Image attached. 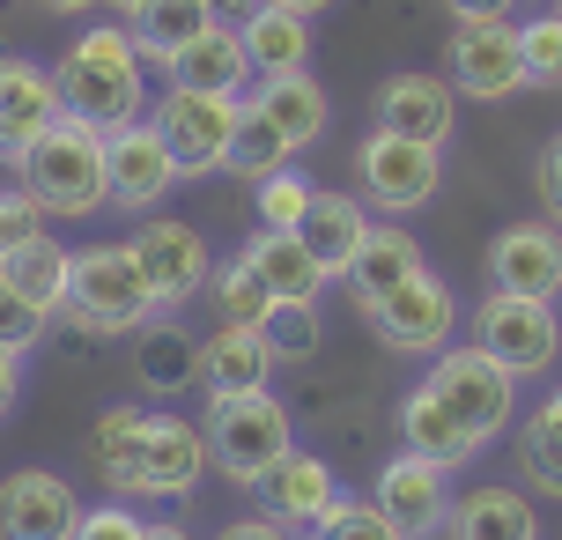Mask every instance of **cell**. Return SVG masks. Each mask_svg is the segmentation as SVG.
Listing matches in <instances>:
<instances>
[{
    "mask_svg": "<svg viewBox=\"0 0 562 540\" xmlns=\"http://www.w3.org/2000/svg\"><path fill=\"white\" fill-rule=\"evenodd\" d=\"M445 82L451 97H474V104H504L526 82V53H518V23H451L445 37Z\"/></svg>",
    "mask_w": 562,
    "mask_h": 540,
    "instance_id": "10",
    "label": "cell"
},
{
    "mask_svg": "<svg viewBox=\"0 0 562 540\" xmlns=\"http://www.w3.org/2000/svg\"><path fill=\"white\" fill-rule=\"evenodd\" d=\"M207 429L186 423V415H164L148 407V474H140V504H186L200 482H207Z\"/></svg>",
    "mask_w": 562,
    "mask_h": 540,
    "instance_id": "17",
    "label": "cell"
},
{
    "mask_svg": "<svg viewBox=\"0 0 562 540\" xmlns=\"http://www.w3.org/2000/svg\"><path fill=\"white\" fill-rule=\"evenodd\" d=\"M400 452L437 459V466H467L481 445H474V437H467L459 423H451V415H445V407H437L429 393H422V385H415V393L400 400Z\"/></svg>",
    "mask_w": 562,
    "mask_h": 540,
    "instance_id": "31",
    "label": "cell"
},
{
    "mask_svg": "<svg viewBox=\"0 0 562 540\" xmlns=\"http://www.w3.org/2000/svg\"><path fill=\"white\" fill-rule=\"evenodd\" d=\"M104 178H112V207L119 215H156V207L186 185L178 156H170L164 134H156V119H134V126L104 134Z\"/></svg>",
    "mask_w": 562,
    "mask_h": 540,
    "instance_id": "12",
    "label": "cell"
},
{
    "mask_svg": "<svg viewBox=\"0 0 562 540\" xmlns=\"http://www.w3.org/2000/svg\"><path fill=\"white\" fill-rule=\"evenodd\" d=\"M356 185H363V207H378L385 223L422 215L437 200V185H445V148L400 142V134H370L356 148Z\"/></svg>",
    "mask_w": 562,
    "mask_h": 540,
    "instance_id": "7",
    "label": "cell"
},
{
    "mask_svg": "<svg viewBox=\"0 0 562 540\" xmlns=\"http://www.w3.org/2000/svg\"><path fill=\"white\" fill-rule=\"evenodd\" d=\"M45 326H53V312H45V304H30L23 289L0 274V348H8V356H30V348L45 341Z\"/></svg>",
    "mask_w": 562,
    "mask_h": 540,
    "instance_id": "39",
    "label": "cell"
},
{
    "mask_svg": "<svg viewBox=\"0 0 562 540\" xmlns=\"http://www.w3.org/2000/svg\"><path fill=\"white\" fill-rule=\"evenodd\" d=\"M533 415H540V423H548V429H555V437H562V385H555V393H548V400H540Z\"/></svg>",
    "mask_w": 562,
    "mask_h": 540,
    "instance_id": "49",
    "label": "cell"
},
{
    "mask_svg": "<svg viewBox=\"0 0 562 540\" xmlns=\"http://www.w3.org/2000/svg\"><path fill=\"white\" fill-rule=\"evenodd\" d=\"M370 334L393 348V356H445L451 348V326H459V296H451L445 274L422 267L415 282H400L385 304H370Z\"/></svg>",
    "mask_w": 562,
    "mask_h": 540,
    "instance_id": "11",
    "label": "cell"
},
{
    "mask_svg": "<svg viewBox=\"0 0 562 540\" xmlns=\"http://www.w3.org/2000/svg\"><path fill=\"white\" fill-rule=\"evenodd\" d=\"M237 259H245L259 282H267V296H274V304H318V296L334 289V274L318 267V252H311L296 229H252V245H245Z\"/></svg>",
    "mask_w": 562,
    "mask_h": 540,
    "instance_id": "20",
    "label": "cell"
},
{
    "mask_svg": "<svg viewBox=\"0 0 562 540\" xmlns=\"http://www.w3.org/2000/svg\"><path fill=\"white\" fill-rule=\"evenodd\" d=\"M237 37H245V59H252V75H304L311 67V15H296V8H252L245 23H237Z\"/></svg>",
    "mask_w": 562,
    "mask_h": 540,
    "instance_id": "27",
    "label": "cell"
},
{
    "mask_svg": "<svg viewBox=\"0 0 562 540\" xmlns=\"http://www.w3.org/2000/svg\"><path fill=\"white\" fill-rule=\"evenodd\" d=\"M15 164V185H23L45 215L59 223H82L97 207H112V178H104V134L82 126V119H53L30 148L8 156Z\"/></svg>",
    "mask_w": 562,
    "mask_h": 540,
    "instance_id": "2",
    "label": "cell"
},
{
    "mask_svg": "<svg viewBox=\"0 0 562 540\" xmlns=\"http://www.w3.org/2000/svg\"><path fill=\"white\" fill-rule=\"evenodd\" d=\"M259 334L274 348V363H311L318 341H326V318H318V304H274Z\"/></svg>",
    "mask_w": 562,
    "mask_h": 540,
    "instance_id": "35",
    "label": "cell"
},
{
    "mask_svg": "<svg viewBox=\"0 0 562 540\" xmlns=\"http://www.w3.org/2000/svg\"><path fill=\"white\" fill-rule=\"evenodd\" d=\"M207 459H215V474H229L237 488H252L267 466H274L289 445H296V423H289V407L267 393H229V400H207Z\"/></svg>",
    "mask_w": 562,
    "mask_h": 540,
    "instance_id": "5",
    "label": "cell"
},
{
    "mask_svg": "<svg viewBox=\"0 0 562 540\" xmlns=\"http://www.w3.org/2000/svg\"><path fill=\"white\" fill-rule=\"evenodd\" d=\"M237 119H245V97H207V89H164L156 104V134L178 156L186 178H215L229 164V142H237Z\"/></svg>",
    "mask_w": 562,
    "mask_h": 540,
    "instance_id": "9",
    "label": "cell"
},
{
    "mask_svg": "<svg viewBox=\"0 0 562 540\" xmlns=\"http://www.w3.org/2000/svg\"><path fill=\"white\" fill-rule=\"evenodd\" d=\"M370 504L393 518L407 540H429L451 526V466L437 459H415V452H393L378 466V482H370Z\"/></svg>",
    "mask_w": 562,
    "mask_h": 540,
    "instance_id": "13",
    "label": "cell"
},
{
    "mask_svg": "<svg viewBox=\"0 0 562 540\" xmlns=\"http://www.w3.org/2000/svg\"><path fill=\"white\" fill-rule=\"evenodd\" d=\"M422 393L437 400V407H445L474 445H496V437L510 429V407H518V378H510L488 348H474V341L459 348V341H451L445 356H429Z\"/></svg>",
    "mask_w": 562,
    "mask_h": 540,
    "instance_id": "4",
    "label": "cell"
},
{
    "mask_svg": "<svg viewBox=\"0 0 562 540\" xmlns=\"http://www.w3.org/2000/svg\"><path fill=\"white\" fill-rule=\"evenodd\" d=\"M474 348H488V356L526 385V378H540V370L555 363L562 318H555V304H540V296H504V289H488V296L474 304Z\"/></svg>",
    "mask_w": 562,
    "mask_h": 540,
    "instance_id": "8",
    "label": "cell"
},
{
    "mask_svg": "<svg viewBox=\"0 0 562 540\" xmlns=\"http://www.w3.org/2000/svg\"><path fill=\"white\" fill-rule=\"evenodd\" d=\"M518 53H526V82L533 89H562V15L518 23Z\"/></svg>",
    "mask_w": 562,
    "mask_h": 540,
    "instance_id": "38",
    "label": "cell"
},
{
    "mask_svg": "<svg viewBox=\"0 0 562 540\" xmlns=\"http://www.w3.org/2000/svg\"><path fill=\"white\" fill-rule=\"evenodd\" d=\"M274 8H296V15H318V8H334V0H274Z\"/></svg>",
    "mask_w": 562,
    "mask_h": 540,
    "instance_id": "51",
    "label": "cell"
},
{
    "mask_svg": "<svg viewBox=\"0 0 562 540\" xmlns=\"http://www.w3.org/2000/svg\"><path fill=\"white\" fill-rule=\"evenodd\" d=\"M215 23H223L215 0H148V8L126 15V37H134V53L148 59V67H164L170 53H186L200 30H215Z\"/></svg>",
    "mask_w": 562,
    "mask_h": 540,
    "instance_id": "28",
    "label": "cell"
},
{
    "mask_svg": "<svg viewBox=\"0 0 562 540\" xmlns=\"http://www.w3.org/2000/svg\"><path fill=\"white\" fill-rule=\"evenodd\" d=\"M555 15H562V8H555Z\"/></svg>",
    "mask_w": 562,
    "mask_h": 540,
    "instance_id": "53",
    "label": "cell"
},
{
    "mask_svg": "<svg viewBox=\"0 0 562 540\" xmlns=\"http://www.w3.org/2000/svg\"><path fill=\"white\" fill-rule=\"evenodd\" d=\"M67 267H75V252H67V245H53V237H37V245H23V252L0 259V274L23 289L30 304H45L53 318H59V304H67Z\"/></svg>",
    "mask_w": 562,
    "mask_h": 540,
    "instance_id": "32",
    "label": "cell"
},
{
    "mask_svg": "<svg viewBox=\"0 0 562 540\" xmlns=\"http://www.w3.org/2000/svg\"><path fill=\"white\" fill-rule=\"evenodd\" d=\"M533 185H540V207H548V223L562 229V134L548 148H540V164H533Z\"/></svg>",
    "mask_w": 562,
    "mask_h": 540,
    "instance_id": "43",
    "label": "cell"
},
{
    "mask_svg": "<svg viewBox=\"0 0 562 540\" xmlns=\"http://www.w3.org/2000/svg\"><path fill=\"white\" fill-rule=\"evenodd\" d=\"M104 8H119V15H134V8H148V0H104Z\"/></svg>",
    "mask_w": 562,
    "mask_h": 540,
    "instance_id": "52",
    "label": "cell"
},
{
    "mask_svg": "<svg viewBox=\"0 0 562 540\" xmlns=\"http://www.w3.org/2000/svg\"><path fill=\"white\" fill-rule=\"evenodd\" d=\"M23 400V356H8L0 348V423H8V407Z\"/></svg>",
    "mask_w": 562,
    "mask_h": 540,
    "instance_id": "46",
    "label": "cell"
},
{
    "mask_svg": "<svg viewBox=\"0 0 562 540\" xmlns=\"http://www.w3.org/2000/svg\"><path fill=\"white\" fill-rule=\"evenodd\" d=\"M296 237H304L311 252H318V267L340 282L348 259L363 252V237H370V207H363V200H348V193H311V215H304Z\"/></svg>",
    "mask_w": 562,
    "mask_h": 540,
    "instance_id": "29",
    "label": "cell"
},
{
    "mask_svg": "<svg viewBox=\"0 0 562 540\" xmlns=\"http://www.w3.org/2000/svg\"><path fill=\"white\" fill-rule=\"evenodd\" d=\"M207 296H215V326H267V312H274V296H267V282H259L245 259H229V267H215V282H207Z\"/></svg>",
    "mask_w": 562,
    "mask_h": 540,
    "instance_id": "33",
    "label": "cell"
},
{
    "mask_svg": "<svg viewBox=\"0 0 562 540\" xmlns=\"http://www.w3.org/2000/svg\"><path fill=\"white\" fill-rule=\"evenodd\" d=\"M59 312L75 318L82 334L112 341V334H140L156 318V289L140 282V267L126 245H82L75 267H67V304Z\"/></svg>",
    "mask_w": 562,
    "mask_h": 540,
    "instance_id": "3",
    "label": "cell"
},
{
    "mask_svg": "<svg viewBox=\"0 0 562 540\" xmlns=\"http://www.w3.org/2000/svg\"><path fill=\"white\" fill-rule=\"evenodd\" d=\"M518 474H526L540 496H562V437L540 423V415L518 423Z\"/></svg>",
    "mask_w": 562,
    "mask_h": 540,
    "instance_id": "37",
    "label": "cell"
},
{
    "mask_svg": "<svg viewBox=\"0 0 562 540\" xmlns=\"http://www.w3.org/2000/svg\"><path fill=\"white\" fill-rule=\"evenodd\" d=\"M134 378H140V393H156V400L193 393V385H200V341L178 326V318L140 326V341H134Z\"/></svg>",
    "mask_w": 562,
    "mask_h": 540,
    "instance_id": "26",
    "label": "cell"
},
{
    "mask_svg": "<svg viewBox=\"0 0 562 540\" xmlns=\"http://www.w3.org/2000/svg\"><path fill=\"white\" fill-rule=\"evenodd\" d=\"M289 164H296V148H289L274 126H267V119L245 104V119H237V142H229V164H223V171H237V178H252V185H259V178L289 171Z\"/></svg>",
    "mask_w": 562,
    "mask_h": 540,
    "instance_id": "34",
    "label": "cell"
},
{
    "mask_svg": "<svg viewBox=\"0 0 562 540\" xmlns=\"http://www.w3.org/2000/svg\"><path fill=\"white\" fill-rule=\"evenodd\" d=\"M451 540H540V518L518 488H474L451 504Z\"/></svg>",
    "mask_w": 562,
    "mask_h": 540,
    "instance_id": "30",
    "label": "cell"
},
{
    "mask_svg": "<svg viewBox=\"0 0 562 540\" xmlns=\"http://www.w3.org/2000/svg\"><path fill=\"white\" fill-rule=\"evenodd\" d=\"M215 540H296V533H289V526H274L267 511H245V518H229Z\"/></svg>",
    "mask_w": 562,
    "mask_h": 540,
    "instance_id": "44",
    "label": "cell"
},
{
    "mask_svg": "<svg viewBox=\"0 0 562 540\" xmlns=\"http://www.w3.org/2000/svg\"><path fill=\"white\" fill-rule=\"evenodd\" d=\"M274 348L259 326H215L200 341V393L207 400H229V393H267L274 385Z\"/></svg>",
    "mask_w": 562,
    "mask_h": 540,
    "instance_id": "19",
    "label": "cell"
},
{
    "mask_svg": "<svg viewBox=\"0 0 562 540\" xmlns=\"http://www.w3.org/2000/svg\"><path fill=\"white\" fill-rule=\"evenodd\" d=\"M59 112V82L53 67H37V59L23 53H0V156H15V148H30Z\"/></svg>",
    "mask_w": 562,
    "mask_h": 540,
    "instance_id": "18",
    "label": "cell"
},
{
    "mask_svg": "<svg viewBox=\"0 0 562 540\" xmlns=\"http://www.w3.org/2000/svg\"><path fill=\"white\" fill-rule=\"evenodd\" d=\"M140 540H193V533H186L178 518H148V533H140Z\"/></svg>",
    "mask_w": 562,
    "mask_h": 540,
    "instance_id": "48",
    "label": "cell"
},
{
    "mask_svg": "<svg viewBox=\"0 0 562 540\" xmlns=\"http://www.w3.org/2000/svg\"><path fill=\"white\" fill-rule=\"evenodd\" d=\"M89 466H97V482L112 488V496L140 504V474H148V407H134V400L104 407L97 429H89Z\"/></svg>",
    "mask_w": 562,
    "mask_h": 540,
    "instance_id": "21",
    "label": "cell"
},
{
    "mask_svg": "<svg viewBox=\"0 0 562 540\" xmlns=\"http://www.w3.org/2000/svg\"><path fill=\"white\" fill-rule=\"evenodd\" d=\"M37 8H45V15H97L104 0H37Z\"/></svg>",
    "mask_w": 562,
    "mask_h": 540,
    "instance_id": "47",
    "label": "cell"
},
{
    "mask_svg": "<svg viewBox=\"0 0 562 540\" xmlns=\"http://www.w3.org/2000/svg\"><path fill=\"white\" fill-rule=\"evenodd\" d=\"M252 496H259V511L274 518V526H289V533H311V526H326V518L348 504L340 482H334V466L318 452H296V445L252 482Z\"/></svg>",
    "mask_w": 562,
    "mask_h": 540,
    "instance_id": "14",
    "label": "cell"
},
{
    "mask_svg": "<svg viewBox=\"0 0 562 540\" xmlns=\"http://www.w3.org/2000/svg\"><path fill=\"white\" fill-rule=\"evenodd\" d=\"M252 207H259V229H304V215H311V178L289 164V171H274V178H259L252 185Z\"/></svg>",
    "mask_w": 562,
    "mask_h": 540,
    "instance_id": "36",
    "label": "cell"
},
{
    "mask_svg": "<svg viewBox=\"0 0 562 540\" xmlns=\"http://www.w3.org/2000/svg\"><path fill=\"white\" fill-rule=\"evenodd\" d=\"M422 267V245L407 237L400 223H370V237H363V252L348 259V274H340V289L356 296V312H370V304H385L400 282H415Z\"/></svg>",
    "mask_w": 562,
    "mask_h": 540,
    "instance_id": "24",
    "label": "cell"
},
{
    "mask_svg": "<svg viewBox=\"0 0 562 540\" xmlns=\"http://www.w3.org/2000/svg\"><path fill=\"white\" fill-rule=\"evenodd\" d=\"M126 252H134L140 282L156 289V312H186L207 296L215 282V252H207V237L193 223H178V215H140V229L126 237Z\"/></svg>",
    "mask_w": 562,
    "mask_h": 540,
    "instance_id": "6",
    "label": "cell"
},
{
    "mask_svg": "<svg viewBox=\"0 0 562 540\" xmlns=\"http://www.w3.org/2000/svg\"><path fill=\"white\" fill-rule=\"evenodd\" d=\"M488 289L555 304L562 296V229L548 223V215H540V223L496 229V237H488Z\"/></svg>",
    "mask_w": 562,
    "mask_h": 540,
    "instance_id": "15",
    "label": "cell"
},
{
    "mask_svg": "<svg viewBox=\"0 0 562 540\" xmlns=\"http://www.w3.org/2000/svg\"><path fill=\"white\" fill-rule=\"evenodd\" d=\"M245 104H252V112L267 119V126H274L281 142L296 148V156L326 142V119H334L326 89L311 82V67H304V75H259V89L245 97Z\"/></svg>",
    "mask_w": 562,
    "mask_h": 540,
    "instance_id": "25",
    "label": "cell"
},
{
    "mask_svg": "<svg viewBox=\"0 0 562 540\" xmlns=\"http://www.w3.org/2000/svg\"><path fill=\"white\" fill-rule=\"evenodd\" d=\"M311 540H407L378 504H340L326 526H311Z\"/></svg>",
    "mask_w": 562,
    "mask_h": 540,
    "instance_id": "41",
    "label": "cell"
},
{
    "mask_svg": "<svg viewBox=\"0 0 562 540\" xmlns=\"http://www.w3.org/2000/svg\"><path fill=\"white\" fill-rule=\"evenodd\" d=\"M252 8H267V0H215V15H229V23H245Z\"/></svg>",
    "mask_w": 562,
    "mask_h": 540,
    "instance_id": "50",
    "label": "cell"
},
{
    "mask_svg": "<svg viewBox=\"0 0 562 540\" xmlns=\"http://www.w3.org/2000/svg\"><path fill=\"white\" fill-rule=\"evenodd\" d=\"M53 82H59V112L67 119H82L97 134H119L148 104V59L134 53L126 23H97L53 59Z\"/></svg>",
    "mask_w": 562,
    "mask_h": 540,
    "instance_id": "1",
    "label": "cell"
},
{
    "mask_svg": "<svg viewBox=\"0 0 562 540\" xmlns=\"http://www.w3.org/2000/svg\"><path fill=\"white\" fill-rule=\"evenodd\" d=\"M378 134H400V142H451V82L445 75H393L378 89Z\"/></svg>",
    "mask_w": 562,
    "mask_h": 540,
    "instance_id": "22",
    "label": "cell"
},
{
    "mask_svg": "<svg viewBox=\"0 0 562 540\" xmlns=\"http://www.w3.org/2000/svg\"><path fill=\"white\" fill-rule=\"evenodd\" d=\"M75 526H82V496L53 466H23L0 482V540H75Z\"/></svg>",
    "mask_w": 562,
    "mask_h": 540,
    "instance_id": "16",
    "label": "cell"
},
{
    "mask_svg": "<svg viewBox=\"0 0 562 540\" xmlns=\"http://www.w3.org/2000/svg\"><path fill=\"white\" fill-rule=\"evenodd\" d=\"M170 89H207V97H245V82H259L252 59H245V37H237V23H215L200 30L186 53L164 59Z\"/></svg>",
    "mask_w": 562,
    "mask_h": 540,
    "instance_id": "23",
    "label": "cell"
},
{
    "mask_svg": "<svg viewBox=\"0 0 562 540\" xmlns=\"http://www.w3.org/2000/svg\"><path fill=\"white\" fill-rule=\"evenodd\" d=\"M451 23H510V0H451Z\"/></svg>",
    "mask_w": 562,
    "mask_h": 540,
    "instance_id": "45",
    "label": "cell"
},
{
    "mask_svg": "<svg viewBox=\"0 0 562 540\" xmlns=\"http://www.w3.org/2000/svg\"><path fill=\"white\" fill-rule=\"evenodd\" d=\"M148 533V518L119 496V504H97V511H82V526H75V540H140Z\"/></svg>",
    "mask_w": 562,
    "mask_h": 540,
    "instance_id": "42",
    "label": "cell"
},
{
    "mask_svg": "<svg viewBox=\"0 0 562 540\" xmlns=\"http://www.w3.org/2000/svg\"><path fill=\"white\" fill-rule=\"evenodd\" d=\"M45 223H53V215H45L23 185H8V193H0V259L23 252V245H37V237H45Z\"/></svg>",
    "mask_w": 562,
    "mask_h": 540,
    "instance_id": "40",
    "label": "cell"
}]
</instances>
